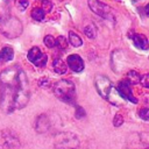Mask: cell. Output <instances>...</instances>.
Listing matches in <instances>:
<instances>
[{
    "mask_svg": "<svg viewBox=\"0 0 149 149\" xmlns=\"http://www.w3.org/2000/svg\"><path fill=\"white\" fill-rule=\"evenodd\" d=\"M23 26L21 21L15 16H9L8 19L0 22V31L8 38H16L22 34Z\"/></svg>",
    "mask_w": 149,
    "mask_h": 149,
    "instance_id": "cell-3",
    "label": "cell"
},
{
    "mask_svg": "<svg viewBox=\"0 0 149 149\" xmlns=\"http://www.w3.org/2000/svg\"><path fill=\"white\" fill-rule=\"evenodd\" d=\"M122 123H123V118H122V115L116 114V115L114 116V119H113V125H114L115 127H119V126H121Z\"/></svg>",
    "mask_w": 149,
    "mask_h": 149,
    "instance_id": "cell-27",
    "label": "cell"
},
{
    "mask_svg": "<svg viewBox=\"0 0 149 149\" xmlns=\"http://www.w3.org/2000/svg\"><path fill=\"white\" fill-rule=\"evenodd\" d=\"M52 66H54L55 72L58 73V74H64V73L66 72V70H68V65H66L65 62H64L62 58H59V57H56V58L54 59Z\"/></svg>",
    "mask_w": 149,
    "mask_h": 149,
    "instance_id": "cell-14",
    "label": "cell"
},
{
    "mask_svg": "<svg viewBox=\"0 0 149 149\" xmlns=\"http://www.w3.org/2000/svg\"><path fill=\"white\" fill-rule=\"evenodd\" d=\"M14 57V50L10 45H5L2 47V49L0 50V62L5 63L8 62L10 59H13Z\"/></svg>",
    "mask_w": 149,
    "mask_h": 149,
    "instance_id": "cell-13",
    "label": "cell"
},
{
    "mask_svg": "<svg viewBox=\"0 0 149 149\" xmlns=\"http://www.w3.org/2000/svg\"><path fill=\"white\" fill-rule=\"evenodd\" d=\"M79 139L76 134L70 132H61L55 136L56 149H78Z\"/></svg>",
    "mask_w": 149,
    "mask_h": 149,
    "instance_id": "cell-4",
    "label": "cell"
},
{
    "mask_svg": "<svg viewBox=\"0 0 149 149\" xmlns=\"http://www.w3.org/2000/svg\"><path fill=\"white\" fill-rule=\"evenodd\" d=\"M116 91L119 93V95L125 99V100H128L129 102H133V104H136L137 102V99L134 97L133 94V91L130 88V83L126 79V80H121L119 84H118V87H116Z\"/></svg>",
    "mask_w": 149,
    "mask_h": 149,
    "instance_id": "cell-8",
    "label": "cell"
},
{
    "mask_svg": "<svg viewBox=\"0 0 149 149\" xmlns=\"http://www.w3.org/2000/svg\"><path fill=\"white\" fill-rule=\"evenodd\" d=\"M69 42L72 47L74 48H78L83 44V41L81 38L79 37V35H77L74 31H69Z\"/></svg>",
    "mask_w": 149,
    "mask_h": 149,
    "instance_id": "cell-16",
    "label": "cell"
},
{
    "mask_svg": "<svg viewBox=\"0 0 149 149\" xmlns=\"http://www.w3.org/2000/svg\"><path fill=\"white\" fill-rule=\"evenodd\" d=\"M19 148H20V141L15 136V134L8 130L2 132V141L0 149H19Z\"/></svg>",
    "mask_w": 149,
    "mask_h": 149,
    "instance_id": "cell-10",
    "label": "cell"
},
{
    "mask_svg": "<svg viewBox=\"0 0 149 149\" xmlns=\"http://www.w3.org/2000/svg\"><path fill=\"white\" fill-rule=\"evenodd\" d=\"M51 127H52V122H51L49 115L45 114V113L40 114L36 118L35 122H34V128H35V130L38 134H45V133H48Z\"/></svg>",
    "mask_w": 149,
    "mask_h": 149,
    "instance_id": "cell-9",
    "label": "cell"
},
{
    "mask_svg": "<svg viewBox=\"0 0 149 149\" xmlns=\"http://www.w3.org/2000/svg\"><path fill=\"white\" fill-rule=\"evenodd\" d=\"M38 84H40L41 87H45V88L51 86V83H50V79L49 78H42V79H40Z\"/></svg>",
    "mask_w": 149,
    "mask_h": 149,
    "instance_id": "cell-28",
    "label": "cell"
},
{
    "mask_svg": "<svg viewBox=\"0 0 149 149\" xmlns=\"http://www.w3.org/2000/svg\"><path fill=\"white\" fill-rule=\"evenodd\" d=\"M147 149H149V148H147Z\"/></svg>",
    "mask_w": 149,
    "mask_h": 149,
    "instance_id": "cell-31",
    "label": "cell"
},
{
    "mask_svg": "<svg viewBox=\"0 0 149 149\" xmlns=\"http://www.w3.org/2000/svg\"><path fill=\"white\" fill-rule=\"evenodd\" d=\"M28 5H29L28 0H15V6H16V8H17L19 10H21V12L26 10V8L28 7Z\"/></svg>",
    "mask_w": 149,
    "mask_h": 149,
    "instance_id": "cell-22",
    "label": "cell"
},
{
    "mask_svg": "<svg viewBox=\"0 0 149 149\" xmlns=\"http://www.w3.org/2000/svg\"><path fill=\"white\" fill-rule=\"evenodd\" d=\"M30 98L28 78L19 65H12L0 72V109L10 114L27 106Z\"/></svg>",
    "mask_w": 149,
    "mask_h": 149,
    "instance_id": "cell-1",
    "label": "cell"
},
{
    "mask_svg": "<svg viewBox=\"0 0 149 149\" xmlns=\"http://www.w3.org/2000/svg\"><path fill=\"white\" fill-rule=\"evenodd\" d=\"M74 115H76L77 119H83V118L86 116V112H85V109L81 106L76 105V113H74Z\"/></svg>",
    "mask_w": 149,
    "mask_h": 149,
    "instance_id": "cell-23",
    "label": "cell"
},
{
    "mask_svg": "<svg viewBox=\"0 0 149 149\" xmlns=\"http://www.w3.org/2000/svg\"><path fill=\"white\" fill-rule=\"evenodd\" d=\"M27 58H28V61H29L30 63L35 64V65L38 66V68H43V66H45L47 61H48L47 55L43 54L38 47H33V48L28 51V54H27Z\"/></svg>",
    "mask_w": 149,
    "mask_h": 149,
    "instance_id": "cell-7",
    "label": "cell"
},
{
    "mask_svg": "<svg viewBox=\"0 0 149 149\" xmlns=\"http://www.w3.org/2000/svg\"><path fill=\"white\" fill-rule=\"evenodd\" d=\"M68 65L73 72H81L84 70V61L77 54H72L68 57Z\"/></svg>",
    "mask_w": 149,
    "mask_h": 149,
    "instance_id": "cell-11",
    "label": "cell"
},
{
    "mask_svg": "<svg viewBox=\"0 0 149 149\" xmlns=\"http://www.w3.org/2000/svg\"><path fill=\"white\" fill-rule=\"evenodd\" d=\"M146 13H147V14L149 15V3H148V5L146 6Z\"/></svg>",
    "mask_w": 149,
    "mask_h": 149,
    "instance_id": "cell-29",
    "label": "cell"
},
{
    "mask_svg": "<svg viewBox=\"0 0 149 149\" xmlns=\"http://www.w3.org/2000/svg\"><path fill=\"white\" fill-rule=\"evenodd\" d=\"M139 116H140L142 120H144V121L149 120V108H148V107L141 108V109L139 111Z\"/></svg>",
    "mask_w": 149,
    "mask_h": 149,
    "instance_id": "cell-24",
    "label": "cell"
},
{
    "mask_svg": "<svg viewBox=\"0 0 149 149\" xmlns=\"http://www.w3.org/2000/svg\"><path fill=\"white\" fill-rule=\"evenodd\" d=\"M59 1H63V0H59Z\"/></svg>",
    "mask_w": 149,
    "mask_h": 149,
    "instance_id": "cell-30",
    "label": "cell"
},
{
    "mask_svg": "<svg viewBox=\"0 0 149 149\" xmlns=\"http://www.w3.org/2000/svg\"><path fill=\"white\" fill-rule=\"evenodd\" d=\"M132 40H133V42H134L136 48H139L141 50H148L149 42H148V40H147V37L144 35H142V34H134L132 36Z\"/></svg>",
    "mask_w": 149,
    "mask_h": 149,
    "instance_id": "cell-12",
    "label": "cell"
},
{
    "mask_svg": "<svg viewBox=\"0 0 149 149\" xmlns=\"http://www.w3.org/2000/svg\"><path fill=\"white\" fill-rule=\"evenodd\" d=\"M9 17V5L7 0H0V22Z\"/></svg>",
    "mask_w": 149,
    "mask_h": 149,
    "instance_id": "cell-15",
    "label": "cell"
},
{
    "mask_svg": "<svg viewBox=\"0 0 149 149\" xmlns=\"http://www.w3.org/2000/svg\"><path fill=\"white\" fill-rule=\"evenodd\" d=\"M56 47H58V48L62 49V50H66V48H68V42H66V40H65L63 36H58V37L56 38Z\"/></svg>",
    "mask_w": 149,
    "mask_h": 149,
    "instance_id": "cell-20",
    "label": "cell"
},
{
    "mask_svg": "<svg viewBox=\"0 0 149 149\" xmlns=\"http://www.w3.org/2000/svg\"><path fill=\"white\" fill-rule=\"evenodd\" d=\"M87 3H88L90 9H91L94 14H97V15H99V16L106 19V20H107L108 17L113 19V15L111 14V8H109L106 3L101 2L100 0H87Z\"/></svg>",
    "mask_w": 149,
    "mask_h": 149,
    "instance_id": "cell-6",
    "label": "cell"
},
{
    "mask_svg": "<svg viewBox=\"0 0 149 149\" xmlns=\"http://www.w3.org/2000/svg\"><path fill=\"white\" fill-rule=\"evenodd\" d=\"M84 34L87 36V37H90V38H94L95 37V35H97V28H95V26H94V23H88L87 26H85V28H84Z\"/></svg>",
    "mask_w": 149,
    "mask_h": 149,
    "instance_id": "cell-17",
    "label": "cell"
},
{
    "mask_svg": "<svg viewBox=\"0 0 149 149\" xmlns=\"http://www.w3.org/2000/svg\"><path fill=\"white\" fill-rule=\"evenodd\" d=\"M44 44L48 48H54V47H56V38L52 35H47L44 37Z\"/></svg>",
    "mask_w": 149,
    "mask_h": 149,
    "instance_id": "cell-21",
    "label": "cell"
},
{
    "mask_svg": "<svg viewBox=\"0 0 149 149\" xmlns=\"http://www.w3.org/2000/svg\"><path fill=\"white\" fill-rule=\"evenodd\" d=\"M42 8L47 12H51L52 9V2L50 0H42Z\"/></svg>",
    "mask_w": 149,
    "mask_h": 149,
    "instance_id": "cell-26",
    "label": "cell"
},
{
    "mask_svg": "<svg viewBox=\"0 0 149 149\" xmlns=\"http://www.w3.org/2000/svg\"><path fill=\"white\" fill-rule=\"evenodd\" d=\"M94 84L98 93L106 100L112 102V95H113V84L112 81L104 74H98L94 78Z\"/></svg>",
    "mask_w": 149,
    "mask_h": 149,
    "instance_id": "cell-5",
    "label": "cell"
},
{
    "mask_svg": "<svg viewBox=\"0 0 149 149\" xmlns=\"http://www.w3.org/2000/svg\"><path fill=\"white\" fill-rule=\"evenodd\" d=\"M52 90H54L55 95L58 99H61L62 101H64L66 104L74 105L76 88H74V85L72 81H70L68 79H61L54 84Z\"/></svg>",
    "mask_w": 149,
    "mask_h": 149,
    "instance_id": "cell-2",
    "label": "cell"
},
{
    "mask_svg": "<svg viewBox=\"0 0 149 149\" xmlns=\"http://www.w3.org/2000/svg\"><path fill=\"white\" fill-rule=\"evenodd\" d=\"M44 15H45V12L43 8H40V7H36L33 9L31 12V17L36 21H42L44 20Z\"/></svg>",
    "mask_w": 149,
    "mask_h": 149,
    "instance_id": "cell-19",
    "label": "cell"
},
{
    "mask_svg": "<svg viewBox=\"0 0 149 149\" xmlns=\"http://www.w3.org/2000/svg\"><path fill=\"white\" fill-rule=\"evenodd\" d=\"M140 84H141L143 87L149 88V73H146V74H142V76H141Z\"/></svg>",
    "mask_w": 149,
    "mask_h": 149,
    "instance_id": "cell-25",
    "label": "cell"
},
{
    "mask_svg": "<svg viewBox=\"0 0 149 149\" xmlns=\"http://www.w3.org/2000/svg\"><path fill=\"white\" fill-rule=\"evenodd\" d=\"M140 79H141V76L139 74V72L132 70L127 73V80L130 83V85H135L137 83H140Z\"/></svg>",
    "mask_w": 149,
    "mask_h": 149,
    "instance_id": "cell-18",
    "label": "cell"
}]
</instances>
